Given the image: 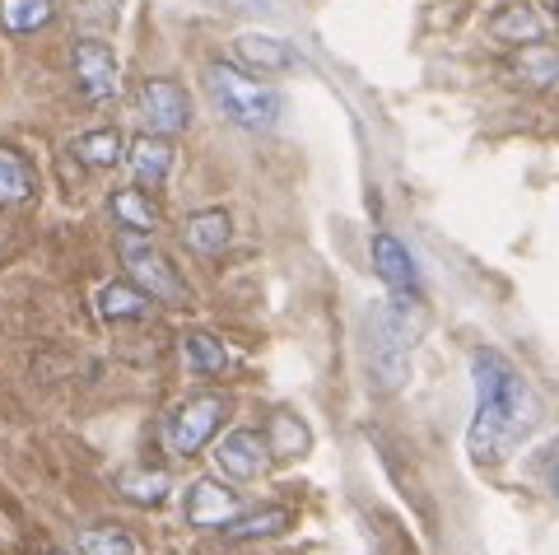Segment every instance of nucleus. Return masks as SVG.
<instances>
[{
  "label": "nucleus",
  "mask_w": 559,
  "mask_h": 555,
  "mask_svg": "<svg viewBox=\"0 0 559 555\" xmlns=\"http://www.w3.org/2000/svg\"><path fill=\"white\" fill-rule=\"evenodd\" d=\"M471 378H476V415H471L466 429V448L476 462H499L522 439L536 435L540 402L527 378L518 374V364L499 351L471 355Z\"/></svg>",
  "instance_id": "1"
},
{
  "label": "nucleus",
  "mask_w": 559,
  "mask_h": 555,
  "mask_svg": "<svg viewBox=\"0 0 559 555\" xmlns=\"http://www.w3.org/2000/svg\"><path fill=\"white\" fill-rule=\"evenodd\" d=\"M415 336H419V318H415L411 294L378 299L369 308V374H373L378 392H396L406 383Z\"/></svg>",
  "instance_id": "2"
},
{
  "label": "nucleus",
  "mask_w": 559,
  "mask_h": 555,
  "mask_svg": "<svg viewBox=\"0 0 559 555\" xmlns=\"http://www.w3.org/2000/svg\"><path fill=\"white\" fill-rule=\"evenodd\" d=\"M201 80H205L210 103H215V108L229 117L234 127H242V131H271L280 121V108H285V103H280L275 84L238 71V66H229V61H210Z\"/></svg>",
  "instance_id": "3"
},
{
  "label": "nucleus",
  "mask_w": 559,
  "mask_h": 555,
  "mask_svg": "<svg viewBox=\"0 0 559 555\" xmlns=\"http://www.w3.org/2000/svg\"><path fill=\"white\" fill-rule=\"evenodd\" d=\"M121 262H127L131 281L145 290L154 304H168V308H187L191 304V294L182 285L178 267H173L168 257L154 248L150 234H127V238H121Z\"/></svg>",
  "instance_id": "4"
},
{
  "label": "nucleus",
  "mask_w": 559,
  "mask_h": 555,
  "mask_svg": "<svg viewBox=\"0 0 559 555\" xmlns=\"http://www.w3.org/2000/svg\"><path fill=\"white\" fill-rule=\"evenodd\" d=\"M224 415H229V406H224V397H215V392L187 397L182 406H173L168 425H164V444H168V453H178V458L201 453V448H205L210 439H215V429L224 425Z\"/></svg>",
  "instance_id": "5"
},
{
  "label": "nucleus",
  "mask_w": 559,
  "mask_h": 555,
  "mask_svg": "<svg viewBox=\"0 0 559 555\" xmlns=\"http://www.w3.org/2000/svg\"><path fill=\"white\" fill-rule=\"evenodd\" d=\"M140 121L154 135H178L191 127V98L173 80H145L140 84Z\"/></svg>",
  "instance_id": "6"
},
{
  "label": "nucleus",
  "mask_w": 559,
  "mask_h": 555,
  "mask_svg": "<svg viewBox=\"0 0 559 555\" xmlns=\"http://www.w3.org/2000/svg\"><path fill=\"white\" fill-rule=\"evenodd\" d=\"M70 66H75V84H80V94L90 98V103L117 98V75H121V66H117V51H112L108 43L80 38L75 51H70Z\"/></svg>",
  "instance_id": "7"
},
{
  "label": "nucleus",
  "mask_w": 559,
  "mask_h": 555,
  "mask_svg": "<svg viewBox=\"0 0 559 555\" xmlns=\"http://www.w3.org/2000/svg\"><path fill=\"white\" fill-rule=\"evenodd\" d=\"M215 467L219 476L229 481H257L261 472H266V458H271V444L266 435H257V429H229L219 444H215Z\"/></svg>",
  "instance_id": "8"
},
{
  "label": "nucleus",
  "mask_w": 559,
  "mask_h": 555,
  "mask_svg": "<svg viewBox=\"0 0 559 555\" xmlns=\"http://www.w3.org/2000/svg\"><path fill=\"white\" fill-rule=\"evenodd\" d=\"M238 513H242V499L229 485H219L210 476L187 485V523L191 528H229Z\"/></svg>",
  "instance_id": "9"
},
{
  "label": "nucleus",
  "mask_w": 559,
  "mask_h": 555,
  "mask_svg": "<svg viewBox=\"0 0 559 555\" xmlns=\"http://www.w3.org/2000/svg\"><path fill=\"white\" fill-rule=\"evenodd\" d=\"M489 38L495 43H509V47H527V43H546L550 20L540 14L532 0H503V5L489 14Z\"/></svg>",
  "instance_id": "10"
},
{
  "label": "nucleus",
  "mask_w": 559,
  "mask_h": 555,
  "mask_svg": "<svg viewBox=\"0 0 559 555\" xmlns=\"http://www.w3.org/2000/svg\"><path fill=\"white\" fill-rule=\"evenodd\" d=\"M373 271H378V281L388 285L392 294H419V271H415V257L401 248V243L392 234H373Z\"/></svg>",
  "instance_id": "11"
},
{
  "label": "nucleus",
  "mask_w": 559,
  "mask_h": 555,
  "mask_svg": "<svg viewBox=\"0 0 559 555\" xmlns=\"http://www.w3.org/2000/svg\"><path fill=\"white\" fill-rule=\"evenodd\" d=\"M503 75L522 84V90H559V47H550V43L518 47Z\"/></svg>",
  "instance_id": "12"
},
{
  "label": "nucleus",
  "mask_w": 559,
  "mask_h": 555,
  "mask_svg": "<svg viewBox=\"0 0 559 555\" xmlns=\"http://www.w3.org/2000/svg\"><path fill=\"white\" fill-rule=\"evenodd\" d=\"M173 141L168 135H154V131H145L135 145H127V164H131V173H135V187H164L168 182V173H173Z\"/></svg>",
  "instance_id": "13"
},
{
  "label": "nucleus",
  "mask_w": 559,
  "mask_h": 555,
  "mask_svg": "<svg viewBox=\"0 0 559 555\" xmlns=\"http://www.w3.org/2000/svg\"><path fill=\"white\" fill-rule=\"evenodd\" d=\"M229 238H234V224L224 211H197L182 224V243L197 257H219L224 248H229Z\"/></svg>",
  "instance_id": "14"
},
{
  "label": "nucleus",
  "mask_w": 559,
  "mask_h": 555,
  "mask_svg": "<svg viewBox=\"0 0 559 555\" xmlns=\"http://www.w3.org/2000/svg\"><path fill=\"white\" fill-rule=\"evenodd\" d=\"M238 61H248L252 71L261 75H280V71H294V47L271 38V33H242V38L234 43Z\"/></svg>",
  "instance_id": "15"
},
{
  "label": "nucleus",
  "mask_w": 559,
  "mask_h": 555,
  "mask_svg": "<svg viewBox=\"0 0 559 555\" xmlns=\"http://www.w3.org/2000/svg\"><path fill=\"white\" fill-rule=\"evenodd\" d=\"M33 192H38V173L28 168V160L20 150L0 145V211L33 201Z\"/></svg>",
  "instance_id": "16"
},
{
  "label": "nucleus",
  "mask_w": 559,
  "mask_h": 555,
  "mask_svg": "<svg viewBox=\"0 0 559 555\" xmlns=\"http://www.w3.org/2000/svg\"><path fill=\"white\" fill-rule=\"evenodd\" d=\"M150 304L154 299L135 281H112V285L98 290V314L108 322H140L150 314Z\"/></svg>",
  "instance_id": "17"
},
{
  "label": "nucleus",
  "mask_w": 559,
  "mask_h": 555,
  "mask_svg": "<svg viewBox=\"0 0 559 555\" xmlns=\"http://www.w3.org/2000/svg\"><path fill=\"white\" fill-rule=\"evenodd\" d=\"M112 215L121 220V229H131V234H154L164 224L159 205L150 201L145 187H121V192H112Z\"/></svg>",
  "instance_id": "18"
},
{
  "label": "nucleus",
  "mask_w": 559,
  "mask_h": 555,
  "mask_svg": "<svg viewBox=\"0 0 559 555\" xmlns=\"http://www.w3.org/2000/svg\"><path fill=\"white\" fill-rule=\"evenodd\" d=\"M70 154H75L80 164H90V168H117L121 160H127V141H121L117 127H98V131L75 135Z\"/></svg>",
  "instance_id": "19"
},
{
  "label": "nucleus",
  "mask_w": 559,
  "mask_h": 555,
  "mask_svg": "<svg viewBox=\"0 0 559 555\" xmlns=\"http://www.w3.org/2000/svg\"><path fill=\"white\" fill-rule=\"evenodd\" d=\"M182 355H187V364L197 369L201 378H215V374H224L234 364V355H229V345H224L219 336H210V332H187L182 336Z\"/></svg>",
  "instance_id": "20"
},
{
  "label": "nucleus",
  "mask_w": 559,
  "mask_h": 555,
  "mask_svg": "<svg viewBox=\"0 0 559 555\" xmlns=\"http://www.w3.org/2000/svg\"><path fill=\"white\" fill-rule=\"evenodd\" d=\"M57 20V0H0V28L5 33H38Z\"/></svg>",
  "instance_id": "21"
},
{
  "label": "nucleus",
  "mask_w": 559,
  "mask_h": 555,
  "mask_svg": "<svg viewBox=\"0 0 559 555\" xmlns=\"http://www.w3.org/2000/svg\"><path fill=\"white\" fill-rule=\"evenodd\" d=\"M117 485H121V495H127L131 505H145V509H159L164 499H168V491H173V481L164 472H145V467H131V472H121Z\"/></svg>",
  "instance_id": "22"
},
{
  "label": "nucleus",
  "mask_w": 559,
  "mask_h": 555,
  "mask_svg": "<svg viewBox=\"0 0 559 555\" xmlns=\"http://www.w3.org/2000/svg\"><path fill=\"white\" fill-rule=\"evenodd\" d=\"M266 444H271L275 458H304L312 439H308V429L294 421V415L280 411V415H271V425H266Z\"/></svg>",
  "instance_id": "23"
},
{
  "label": "nucleus",
  "mask_w": 559,
  "mask_h": 555,
  "mask_svg": "<svg viewBox=\"0 0 559 555\" xmlns=\"http://www.w3.org/2000/svg\"><path fill=\"white\" fill-rule=\"evenodd\" d=\"M80 555H135V536L121 528H84L75 536Z\"/></svg>",
  "instance_id": "24"
},
{
  "label": "nucleus",
  "mask_w": 559,
  "mask_h": 555,
  "mask_svg": "<svg viewBox=\"0 0 559 555\" xmlns=\"http://www.w3.org/2000/svg\"><path fill=\"white\" fill-rule=\"evenodd\" d=\"M289 523H294L289 509H261V513H248V518L238 513L224 532H229V536H248V542H252V536H275V532H285Z\"/></svg>",
  "instance_id": "25"
},
{
  "label": "nucleus",
  "mask_w": 559,
  "mask_h": 555,
  "mask_svg": "<svg viewBox=\"0 0 559 555\" xmlns=\"http://www.w3.org/2000/svg\"><path fill=\"white\" fill-rule=\"evenodd\" d=\"M550 481H555V495H559V462H555V472H550Z\"/></svg>",
  "instance_id": "26"
},
{
  "label": "nucleus",
  "mask_w": 559,
  "mask_h": 555,
  "mask_svg": "<svg viewBox=\"0 0 559 555\" xmlns=\"http://www.w3.org/2000/svg\"><path fill=\"white\" fill-rule=\"evenodd\" d=\"M43 555H66V551H43Z\"/></svg>",
  "instance_id": "27"
},
{
  "label": "nucleus",
  "mask_w": 559,
  "mask_h": 555,
  "mask_svg": "<svg viewBox=\"0 0 559 555\" xmlns=\"http://www.w3.org/2000/svg\"><path fill=\"white\" fill-rule=\"evenodd\" d=\"M555 20H559V0H555Z\"/></svg>",
  "instance_id": "28"
}]
</instances>
